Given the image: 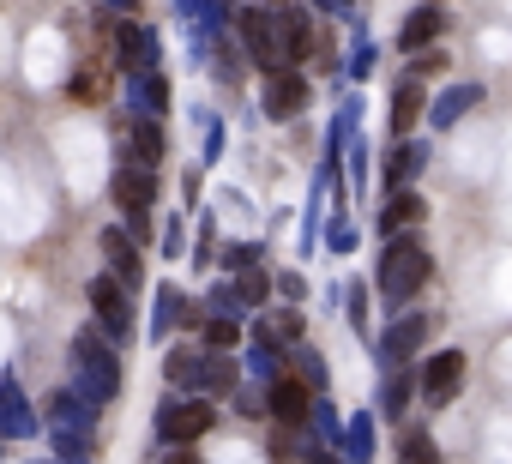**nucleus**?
I'll return each instance as SVG.
<instances>
[{
	"mask_svg": "<svg viewBox=\"0 0 512 464\" xmlns=\"http://www.w3.org/2000/svg\"><path fill=\"white\" fill-rule=\"evenodd\" d=\"M428 278H434V254H428L416 236H392V242H386V254H380V272H374V284H380L386 308L416 302Z\"/></svg>",
	"mask_w": 512,
	"mask_h": 464,
	"instance_id": "f257e3e1",
	"label": "nucleus"
},
{
	"mask_svg": "<svg viewBox=\"0 0 512 464\" xmlns=\"http://www.w3.org/2000/svg\"><path fill=\"white\" fill-rule=\"evenodd\" d=\"M67 362H73V380H79V392L91 404H115L121 398V362H115V344L103 338V326L79 332L67 344Z\"/></svg>",
	"mask_w": 512,
	"mask_h": 464,
	"instance_id": "f03ea898",
	"label": "nucleus"
},
{
	"mask_svg": "<svg viewBox=\"0 0 512 464\" xmlns=\"http://www.w3.org/2000/svg\"><path fill=\"white\" fill-rule=\"evenodd\" d=\"M217 428V404L211 398H163L157 404V440H169V446H193V440H205Z\"/></svg>",
	"mask_w": 512,
	"mask_h": 464,
	"instance_id": "7ed1b4c3",
	"label": "nucleus"
},
{
	"mask_svg": "<svg viewBox=\"0 0 512 464\" xmlns=\"http://www.w3.org/2000/svg\"><path fill=\"white\" fill-rule=\"evenodd\" d=\"M235 31H241V49H247V61L260 67L266 79H272V73H290V55H284V31H278L272 7H247Z\"/></svg>",
	"mask_w": 512,
	"mask_h": 464,
	"instance_id": "20e7f679",
	"label": "nucleus"
},
{
	"mask_svg": "<svg viewBox=\"0 0 512 464\" xmlns=\"http://www.w3.org/2000/svg\"><path fill=\"white\" fill-rule=\"evenodd\" d=\"M85 296H91V314H97L103 338H109V344H127V338H133V284L115 278V272H103V278H91Z\"/></svg>",
	"mask_w": 512,
	"mask_h": 464,
	"instance_id": "39448f33",
	"label": "nucleus"
},
{
	"mask_svg": "<svg viewBox=\"0 0 512 464\" xmlns=\"http://www.w3.org/2000/svg\"><path fill=\"white\" fill-rule=\"evenodd\" d=\"M266 410H272V422H284V428H308V422H314V386H308L302 374H278V380L266 386Z\"/></svg>",
	"mask_w": 512,
	"mask_h": 464,
	"instance_id": "423d86ee",
	"label": "nucleus"
},
{
	"mask_svg": "<svg viewBox=\"0 0 512 464\" xmlns=\"http://www.w3.org/2000/svg\"><path fill=\"white\" fill-rule=\"evenodd\" d=\"M308 91H314V85H308L296 67H290V73H272L266 91H260V109H266L272 121H296V115L308 109Z\"/></svg>",
	"mask_w": 512,
	"mask_h": 464,
	"instance_id": "0eeeda50",
	"label": "nucleus"
},
{
	"mask_svg": "<svg viewBox=\"0 0 512 464\" xmlns=\"http://www.w3.org/2000/svg\"><path fill=\"white\" fill-rule=\"evenodd\" d=\"M115 67H121L127 79L157 73V37H151L145 25H115Z\"/></svg>",
	"mask_w": 512,
	"mask_h": 464,
	"instance_id": "6e6552de",
	"label": "nucleus"
},
{
	"mask_svg": "<svg viewBox=\"0 0 512 464\" xmlns=\"http://www.w3.org/2000/svg\"><path fill=\"white\" fill-rule=\"evenodd\" d=\"M422 344H428V314H398V320L386 326V338H380V362H386V368H404Z\"/></svg>",
	"mask_w": 512,
	"mask_h": 464,
	"instance_id": "1a4fd4ad",
	"label": "nucleus"
},
{
	"mask_svg": "<svg viewBox=\"0 0 512 464\" xmlns=\"http://www.w3.org/2000/svg\"><path fill=\"white\" fill-rule=\"evenodd\" d=\"M205 374H211V350L205 344H175L163 356V380L175 392H205Z\"/></svg>",
	"mask_w": 512,
	"mask_h": 464,
	"instance_id": "9d476101",
	"label": "nucleus"
},
{
	"mask_svg": "<svg viewBox=\"0 0 512 464\" xmlns=\"http://www.w3.org/2000/svg\"><path fill=\"white\" fill-rule=\"evenodd\" d=\"M458 386H464V350H440L422 362V398L428 404H452Z\"/></svg>",
	"mask_w": 512,
	"mask_h": 464,
	"instance_id": "9b49d317",
	"label": "nucleus"
},
{
	"mask_svg": "<svg viewBox=\"0 0 512 464\" xmlns=\"http://www.w3.org/2000/svg\"><path fill=\"white\" fill-rule=\"evenodd\" d=\"M163 127H157V115H133L127 121V139H121V163H139V169H157L163 163Z\"/></svg>",
	"mask_w": 512,
	"mask_h": 464,
	"instance_id": "f8f14e48",
	"label": "nucleus"
},
{
	"mask_svg": "<svg viewBox=\"0 0 512 464\" xmlns=\"http://www.w3.org/2000/svg\"><path fill=\"white\" fill-rule=\"evenodd\" d=\"M109 193H115V205L133 217V211H151L157 205V169H139V163H121L115 169V181H109Z\"/></svg>",
	"mask_w": 512,
	"mask_h": 464,
	"instance_id": "ddd939ff",
	"label": "nucleus"
},
{
	"mask_svg": "<svg viewBox=\"0 0 512 464\" xmlns=\"http://www.w3.org/2000/svg\"><path fill=\"white\" fill-rule=\"evenodd\" d=\"M422 217H428V199L410 193V187H398V193H386V205H380V236H386V242H392V236H410Z\"/></svg>",
	"mask_w": 512,
	"mask_h": 464,
	"instance_id": "4468645a",
	"label": "nucleus"
},
{
	"mask_svg": "<svg viewBox=\"0 0 512 464\" xmlns=\"http://www.w3.org/2000/svg\"><path fill=\"white\" fill-rule=\"evenodd\" d=\"M0 434H7V440L37 434V410H31V398H25V386H19L13 374L0 380Z\"/></svg>",
	"mask_w": 512,
	"mask_h": 464,
	"instance_id": "2eb2a0df",
	"label": "nucleus"
},
{
	"mask_svg": "<svg viewBox=\"0 0 512 464\" xmlns=\"http://www.w3.org/2000/svg\"><path fill=\"white\" fill-rule=\"evenodd\" d=\"M440 37H446V13H440V7H428V0H422V7H416L404 25H398V49H404V55H422V49H434Z\"/></svg>",
	"mask_w": 512,
	"mask_h": 464,
	"instance_id": "dca6fc26",
	"label": "nucleus"
},
{
	"mask_svg": "<svg viewBox=\"0 0 512 464\" xmlns=\"http://www.w3.org/2000/svg\"><path fill=\"white\" fill-rule=\"evenodd\" d=\"M97 242H103V260H109V272H115V278H127V284H139V278H145V254H139V242L127 236V229H103Z\"/></svg>",
	"mask_w": 512,
	"mask_h": 464,
	"instance_id": "f3484780",
	"label": "nucleus"
},
{
	"mask_svg": "<svg viewBox=\"0 0 512 464\" xmlns=\"http://www.w3.org/2000/svg\"><path fill=\"white\" fill-rule=\"evenodd\" d=\"M428 115V97H422V85L416 79H404V85H392V109H386V127H392V139H410V127Z\"/></svg>",
	"mask_w": 512,
	"mask_h": 464,
	"instance_id": "a211bd4d",
	"label": "nucleus"
},
{
	"mask_svg": "<svg viewBox=\"0 0 512 464\" xmlns=\"http://www.w3.org/2000/svg\"><path fill=\"white\" fill-rule=\"evenodd\" d=\"M422 163H428V145H422V139H392V151H386V187H392V193L410 187V181L422 175Z\"/></svg>",
	"mask_w": 512,
	"mask_h": 464,
	"instance_id": "6ab92c4d",
	"label": "nucleus"
},
{
	"mask_svg": "<svg viewBox=\"0 0 512 464\" xmlns=\"http://www.w3.org/2000/svg\"><path fill=\"white\" fill-rule=\"evenodd\" d=\"M278 31H284V55H290V67L308 61V55L320 49V43H314V19H308L302 7H284V13H278Z\"/></svg>",
	"mask_w": 512,
	"mask_h": 464,
	"instance_id": "aec40b11",
	"label": "nucleus"
},
{
	"mask_svg": "<svg viewBox=\"0 0 512 464\" xmlns=\"http://www.w3.org/2000/svg\"><path fill=\"white\" fill-rule=\"evenodd\" d=\"M416 392H422V374H410V368H392V374H386V386H380V410L398 422V416L410 410V398H416Z\"/></svg>",
	"mask_w": 512,
	"mask_h": 464,
	"instance_id": "412c9836",
	"label": "nucleus"
},
{
	"mask_svg": "<svg viewBox=\"0 0 512 464\" xmlns=\"http://www.w3.org/2000/svg\"><path fill=\"white\" fill-rule=\"evenodd\" d=\"M476 97H482L476 85H452L446 97H434V103H428V121H434V127H452V121H464V115L476 109Z\"/></svg>",
	"mask_w": 512,
	"mask_h": 464,
	"instance_id": "4be33fe9",
	"label": "nucleus"
},
{
	"mask_svg": "<svg viewBox=\"0 0 512 464\" xmlns=\"http://www.w3.org/2000/svg\"><path fill=\"white\" fill-rule=\"evenodd\" d=\"M398 464H440V446L428 440V428H416V422L398 428Z\"/></svg>",
	"mask_w": 512,
	"mask_h": 464,
	"instance_id": "5701e85b",
	"label": "nucleus"
},
{
	"mask_svg": "<svg viewBox=\"0 0 512 464\" xmlns=\"http://www.w3.org/2000/svg\"><path fill=\"white\" fill-rule=\"evenodd\" d=\"M127 85H133L139 115H163V109H169V85H163L157 73H139V79H127Z\"/></svg>",
	"mask_w": 512,
	"mask_h": 464,
	"instance_id": "b1692460",
	"label": "nucleus"
},
{
	"mask_svg": "<svg viewBox=\"0 0 512 464\" xmlns=\"http://www.w3.org/2000/svg\"><path fill=\"white\" fill-rule=\"evenodd\" d=\"M181 314H187V302L175 296V284H163V290H157V314H151V338H169Z\"/></svg>",
	"mask_w": 512,
	"mask_h": 464,
	"instance_id": "393cba45",
	"label": "nucleus"
},
{
	"mask_svg": "<svg viewBox=\"0 0 512 464\" xmlns=\"http://www.w3.org/2000/svg\"><path fill=\"white\" fill-rule=\"evenodd\" d=\"M67 97H73V103H85V109H91V103H103V97H109V91H103V67H79V73L67 79Z\"/></svg>",
	"mask_w": 512,
	"mask_h": 464,
	"instance_id": "a878e982",
	"label": "nucleus"
},
{
	"mask_svg": "<svg viewBox=\"0 0 512 464\" xmlns=\"http://www.w3.org/2000/svg\"><path fill=\"white\" fill-rule=\"evenodd\" d=\"M199 344H205V350H235V344H241V326H235L229 314H211V320L199 326Z\"/></svg>",
	"mask_w": 512,
	"mask_h": 464,
	"instance_id": "bb28decb",
	"label": "nucleus"
},
{
	"mask_svg": "<svg viewBox=\"0 0 512 464\" xmlns=\"http://www.w3.org/2000/svg\"><path fill=\"white\" fill-rule=\"evenodd\" d=\"M344 458H350V464H368V458H374V416H356V422H350Z\"/></svg>",
	"mask_w": 512,
	"mask_h": 464,
	"instance_id": "cd10ccee",
	"label": "nucleus"
},
{
	"mask_svg": "<svg viewBox=\"0 0 512 464\" xmlns=\"http://www.w3.org/2000/svg\"><path fill=\"white\" fill-rule=\"evenodd\" d=\"M235 380H241V368H235L223 350H211V374H205V392H235Z\"/></svg>",
	"mask_w": 512,
	"mask_h": 464,
	"instance_id": "c85d7f7f",
	"label": "nucleus"
},
{
	"mask_svg": "<svg viewBox=\"0 0 512 464\" xmlns=\"http://www.w3.org/2000/svg\"><path fill=\"white\" fill-rule=\"evenodd\" d=\"M266 290H272V278H266V272H241V278H235V296H241L247 308H260V302H266Z\"/></svg>",
	"mask_w": 512,
	"mask_h": 464,
	"instance_id": "c756f323",
	"label": "nucleus"
},
{
	"mask_svg": "<svg viewBox=\"0 0 512 464\" xmlns=\"http://www.w3.org/2000/svg\"><path fill=\"white\" fill-rule=\"evenodd\" d=\"M440 73H446V49H422V55L410 61V79H416V85H422V79H440Z\"/></svg>",
	"mask_w": 512,
	"mask_h": 464,
	"instance_id": "7c9ffc66",
	"label": "nucleus"
},
{
	"mask_svg": "<svg viewBox=\"0 0 512 464\" xmlns=\"http://www.w3.org/2000/svg\"><path fill=\"white\" fill-rule=\"evenodd\" d=\"M296 368H302V380H308V386H314V392H320V386H326V362H320V356H314V350H296Z\"/></svg>",
	"mask_w": 512,
	"mask_h": 464,
	"instance_id": "2f4dec72",
	"label": "nucleus"
},
{
	"mask_svg": "<svg viewBox=\"0 0 512 464\" xmlns=\"http://www.w3.org/2000/svg\"><path fill=\"white\" fill-rule=\"evenodd\" d=\"M326 248H332V254H350V248H356V229H350L344 217L332 223V236H326Z\"/></svg>",
	"mask_w": 512,
	"mask_h": 464,
	"instance_id": "473e14b6",
	"label": "nucleus"
},
{
	"mask_svg": "<svg viewBox=\"0 0 512 464\" xmlns=\"http://www.w3.org/2000/svg\"><path fill=\"white\" fill-rule=\"evenodd\" d=\"M253 260H260V248H223V266L229 272H253Z\"/></svg>",
	"mask_w": 512,
	"mask_h": 464,
	"instance_id": "72a5a7b5",
	"label": "nucleus"
},
{
	"mask_svg": "<svg viewBox=\"0 0 512 464\" xmlns=\"http://www.w3.org/2000/svg\"><path fill=\"white\" fill-rule=\"evenodd\" d=\"M314 434H320V440H338V416H332V404H314Z\"/></svg>",
	"mask_w": 512,
	"mask_h": 464,
	"instance_id": "f704fd0d",
	"label": "nucleus"
},
{
	"mask_svg": "<svg viewBox=\"0 0 512 464\" xmlns=\"http://www.w3.org/2000/svg\"><path fill=\"white\" fill-rule=\"evenodd\" d=\"M181 248H187V229H181V217H175V223H169V229H163V254H169V260H175V254H181Z\"/></svg>",
	"mask_w": 512,
	"mask_h": 464,
	"instance_id": "c9c22d12",
	"label": "nucleus"
},
{
	"mask_svg": "<svg viewBox=\"0 0 512 464\" xmlns=\"http://www.w3.org/2000/svg\"><path fill=\"white\" fill-rule=\"evenodd\" d=\"M278 290H284L290 302H302V296H308V278H302V272H284V278H278Z\"/></svg>",
	"mask_w": 512,
	"mask_h": 464,
	"instance_id": "e433bc0d",
	"label": "nucleus"
},
{
	"mask_svg": "<svg viewBox=\"0 0 512 464\" xmlns=\"http://www.w3.org/2000/svg\"><path fill=\"white\" fill-rule=\"evenodd\" d=\"M163 464H199V458H193V446H175V452H169Z\"/></svg>",
	"mask_w": 512,
	"mask_h": 464,
	"instance_id": "4c0bfd02",
	"label": "nucleus"
},
{
	"mask_svg": "<svg viewBox=\"0 0 512 464\" xmlns=\"http://www.w3.org/2000/svg\"><path fill=\"white\" fill-rule=\"evenodd\" d=\"M314 464H350V458H338V452H314Z\"/></svg>",
	"mask_w": 512,
	"mask_h": 464,
	"instance_id": "58836bf2",
	"label": "nucleus"
},
{
	"mask_svg": "<svg viewBox=\"0 0 512 464\" xmlns=\"http://www.w3.org/2000/svg\"><path fill=\"white\" fill-rule=\"evenodd\" d=\"M109 7H121V13H133V7H139V0H109Z\"/></svg>",
	"mask_w": 512,
	"mask_h": 464,
	"instance_id": "ea45409f",
	"label": "nucleus"
},
{
	"mask_svg": "<svg viewBox=\"0 0 512 464\" xmlns=\"http://www.w3.org/2000/svg\"><path fill=\"white\" fill-rule=\"evenodd\" d=\"M266 7H278V13H284V7H290V0H266Z\"/></svg>",
	"mask_w": 512,
	"mask_h": 464,
	"instance_id": "a19ab883",
	"label": "nucleus"
},
{
	"mask_svg": "<svg viewBox=\"0 0 512 464\" xmlns=\"http://www.w3.org/2000/svg\"><path fill=\"white\" fill-rule=\"evenodd\" d=\"M428 7H440V0H428Z\"/></svg>",
	"mask_w": 512,
	"mask_h": 464,
	"instance_id": "79ce46f5",
	"label": "nucleus"
}]
</instances>
